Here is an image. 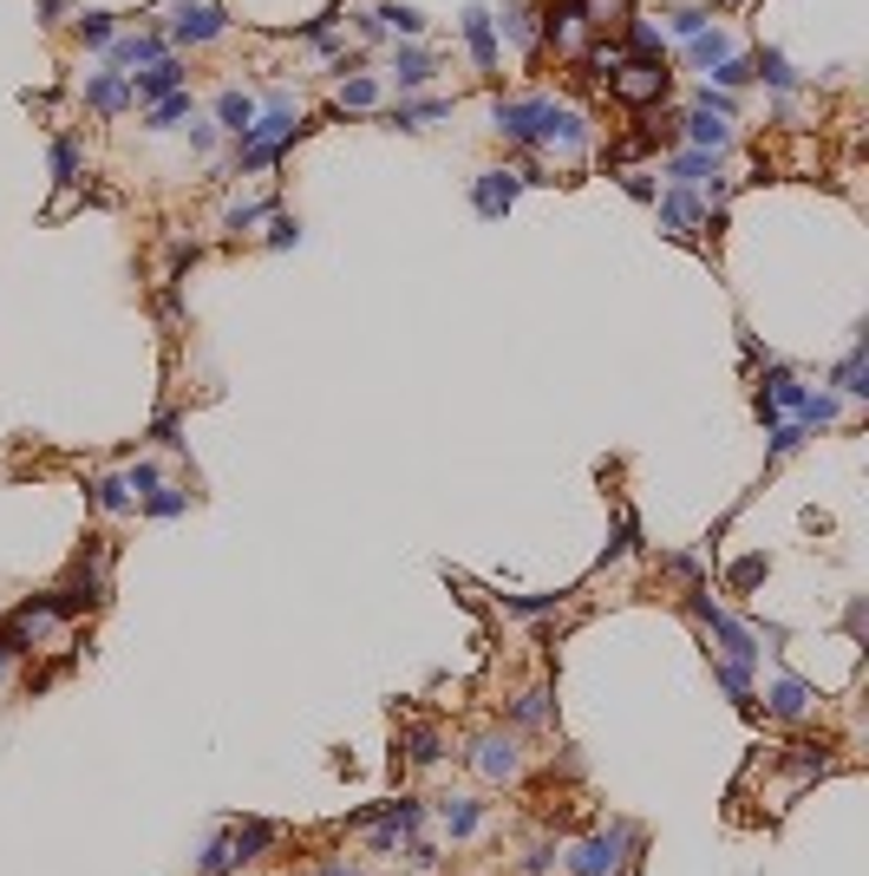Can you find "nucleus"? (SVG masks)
Here are the masks:
<instances>
[{
  "label": "nucleus",
  "instance_id": "f257e3e1",
  "mask_svg": "<svg viewBox=\"0 0 869 876\" xmlns=\"http://www.w3.org/2000/svg\"><path fill=\"white\" fill-rule=\"evenodd\" d=\"M307 131V118H301V105L288 98V92H268V111H255V124L236 137V177H255V170H268L294 137Z\"/></svg>",
  "mask_w": 869,
  "mask_h": 876
},
{
  "label": "nucleus",
  "instance_id": "f03ea898",
  "mask_svg": "<svg viewBox=\"0 0 869 876\" xmlns=\"http://www.w3.org/2000/svg\"><path fill=\"white\" fill-rule=\"evenodd\" d=\"M628 851H641V831H635L628 818H615L602 838H582V844L563 857V871H569V876H621Z\"/></svg>",
  "mask_w": 869,
  "mask_h": 876
},
{
  "label": "nucleus",
  "instance_id": "7ed1b4c3",
  "mask_svg": "<svg viewBox=\"0 0 869 876\" xmlns=\"http://www.w3.org/2000/svg\"><path fill=\"white\" fill-rule=\"evenodd\" d=\"M693 615H700V622H707V635L720 641V661H726V668H746V674L759 668V635H752V622L726 615L713 596H693Z\"/></svg>",
  "mask_w": 869,
  "mask_h": 876
},
{
  "label": "nucleus",
  "instance_id": "20e7f679",
  "mask_svg": "<svg viewBox=\"0 0 869 876\" xmlns=\"http://www.w3.org/2000/svg\"><path fill=\"white\" fill-rule=\"evenodd\" d=\"M530 151H563V157H582L589 151V124L576 105H536V131H530Z\"/></svg>",
  "mask_w": 869,
  "mask_h": 876
},
{
  "label": "nucleus",
  "instance_id": "39448f33",
  "mask_svg": "<svg viewBox=\"0 0 869 876\" xmlns=\"http://www.w3.org/2000/svg\"><path fill=\"white\" fill-rule=\"evenodd\" d=\"M471 772L478 779H491V785H510L517 772H523V746H517V733H478L471 740Z\"/></svg>",
  "mask_w": 869,
  "mask_h": 876
},
{
  "label": "nucleus",
  "instance_id": "423d86ee",
  "mask_svg": "<svg viewBox=\"0 0 869 876\" xmlns=\"http://www.w3.org/2000/svg\"><path fill=\"white\" fill-rule=\"evenodd\" d=\"M222 26H229V13H222L216 0H170V33H164V39H177V46H209Z\"/></svg>",
  "mask_w": 869,
  "mask_h": 876
},
{
  "label": "nucleus",
  "instance_id": "0eeeda50",
  "mask_svg": "<svg viewBox=\"0 0 869 876\" xmlns=\"http://www.w3.org/2000/svg\"><path fill=\"white\" fill-rule=\"evenodd\" d=\"M615 79V92L628 98V105H654V98H667V59H628L621 72H608Z\"/></svg>",
  "mask_w": 869,
  "mask_h": 876
},
{
  "label": "nucleus",
  "instance_id": "6e6552de",
  "mask_svg": "<svg viewBox=\"0 0 869 876\" xmlns=\"http://www.w3.org/2000/svg\"><path fill=\"white\" fill-rule=\"evenodd\" d=\"M765 713L798 727V720H811V713H818V687H811V681H798V674H779V681L765 687Z\"/></svg>",
  "mask_w": 869,
  "mask_h": 876
},
{
  "label": "nucleus",
  "instance_id": "1a4fd4ad",
  "mask_svg": "<svg viewBox=\"0 0 869 876\" xmlns=\"http://www.w3.org/2000/svg\"><path fill=\"white\" fill-rule=\"evenodd\" d=\"M157 59H170V39L164 33H124V39L105 46V65L124 72V79H131V65H157Z\"/></svg>",
  "mask_w": 869,
  "mask_h": 876
},
{
  "label": "nucleus",
  "instance_id": "9d476101",
  "mask_svg": "<svg viewBox=\"0 0 869 876\" xmlns=\"http://www.w3.org/2000/svg\"><path fill=\"white\" fill-rule=\"evenodd\" d=\"M667 177H674V190H713V196H726V177H720V151H680V157H667Z\"/></svg>",
  "mask_w": 869,
  "mask_h": 876
},
{
  "label": "nucleus",
  "instance_id": "9b49d317",
  "mask_svg": "<svg viewBox=\"0 0 869 876\" xmlns=\"http://www.w3.org/2000/svg\"><path fill=\"white\" fill-rule=\"evenodd\" d=\"M517 190H523V170H484L478 183H471V203H478V216H504L510 203H517Z\"/></svg>",
  "mask_w": 869,
  "mask_h": 876
},
{
  "label": "nucleus",
  "instance_id": "f8f14e48",
  "mask_svg": "<svg viewBox=\"0 0 869 876\" xmlns=\"http://www.w3.org/2000/svg\"><path fill=\"white\" fill-rule=\"evenodd\" d=\"M654 209H661V229H667L674 242H693V229H700V196H693V190H661Z\"/></svg>",
  "mask_w": 869,
  "mask_h": 876
},
{
  "label": "nucleus",
  "instance_id": "ddd939ff",
  "mask_svg": "<svg viewBox=\"0 0 869 876\" xmlns=\"http://www.w3.org/2000/svg\"><path fill=\"white\" fill-rule=\"evenodd\" d=\"M85 105H92L98 118H118V111L131 105V79H124V72H111V65H105V72H92V79H85Z\"/></svg>",
  "mask_w": 869,
  "mask_h": 876
},
{
  "label": "nucleus",
  "instance_id": "4468645a",
  "mask_svg": "<svg viewBox=\"0 0 869 876\" xmlns=\"http://www.w3.org/2000/svg\"><path fill=\"white\" fill-rule=\"evenodd\" d=\"M464 46H471L478 72H497V26H491V7H464Z\"/></svg>",
  "mask_w": 869,
  "mask_h": 876
},
{
  "label": "nucleus",
  "instance_id": "2eb2a0df",
  "mask_svg": "<svg viewBox=\"0 0 869 876\" xmlns=\"http://www.w3.org/2000/svg\"><path fill=\"white\" fill-rule=\"evenodd\" d=\"M170 92H183V65H177V59H157V65L131 72V98L157 105V98H170Z\"/></svg>",
  "mask_w": 869,
  "mask_h": 876
},
{
  "label": "nucleus",
  "instance_id": "dca6fc26",
  "mask_svg": "<svg viewBox=\"0 0 869 876\" xmlns=\"http://www.w3.org/2000/svg\"><path fill=\"white\" fill-rule=\"evenodd\" d=\"M536 105H543V98H497V105H491V124H497L510 144H530V131H536Z\"/></svg>",
  "mask_w": 869,
  "mask_h": 876
},
{
  "label": "nucleus",
  "instance_id": "f3484780",
  "mask_svg": "<svg viewBox=\"0 0 869 876\" xmlns=\"http://www.w3.org/2000/svg\"><path fill=\"white\" fill-rule=\"evenodd\" d=\"M869 347H864V327H857V340H850V353L831 367V386L844 393V399H869V360H864Z\"/></svg>",
  "mask_w": 869,
  "mask_h": 876
},
{
  "label": "nucleus",
  "instance_id": "a211bd4d",
  "mask_svg": "<svg viewBox=\"0 0 869 876\" xmlns=\"http://www.w3.org/2000/svg\"><path fill=\"white\" fill-rule=\"evenodd\" d=\"M438 825L451 831V844H464V838L484 831V805L478 799H438Z\"/></svg>",
  "mask_w": 869,
  "mask_h": 876
},
{
  "label": "nucleus",
  "instance_id": "6ab92c4d",
  "mask_svg": "<svg viewBox=\"0 0 869 876\" xmlns=\"http://www.w3.org/2000/svg\"><path fill=\"white\" fill-rule=\"evenodd\" d=\"M733 52H739V46H733V33H726L720 20H713L707 33H693V39H687V59H693L700 72H713V65H720V59H733Z\"/></svg>",
  "mask_w": 869,
  "mask_h": 876
},
{
  "label": "nucleus",
  "instance_id": "aec40b11",
  "mask_svg": "<svg viewBox=\"0 0 869 876\" xmlns=\"http://www.w3.org/2000/svg\"><path fill=\"white\" fill-rule=\"evenodd\" d=\"M255 111H262V105H255L249 92H236V85H229V92H216V131H229V137H242V131L255 124Z\"/></svg>",
  "mask_w": 869,
  "mask_h": 876
},
{
  "label": "nucleus",
  "instance_id": "412c9836",
  "mask_svg": "<svg viewBox=\"0 0 869 876\" xmlns=\"http://www.w3.org/2000/svg\"><path fill=\"white\" fill-rule=\"evenodd\" d=\"M680 124H687V144H693V151H726V144H733V124L713 118V111H700V105H693Z\"/></svg>",
  "mask_w": 869,
  "mask_h": 876
},
{
  "label": "nucleus",
  "instance_id": "4be33fe9",
  "mask_svg": "<svg viewBox=\"0 0 869 876\" xmlns=\"http://www.w3.org/2000/svg\"><path fill=\"white\" fill-rule=\"evenodd\" d=\"M85 491H92V504H98L105 517H124V511H137V497H131V484H124V471H105V478H92Z\"/></svg>",
  "mask_w": 869,
  "mask_h": 876
},
{
  "label": "nucleus",
  "instance_id": "5701e85b",
  "mask_svg": "<svg viewBox=\"0 0 869 876\" xmlns=\"http://www.w3.org/2000/svg\"><path fill=\"white\" fill-rule=\"evenodd\" d=\"M137 511H144L150 524H170V517H183V511H190V491H183V484H157V491H144V497H137Z\"/></svg>",
  "mask_w": 869,
  "mask_h": 876
},
{
  "label": "nucleus",
  "instance_id": "b1692460",
  "mask_svg": "<svg viewBox=\"0 0 869 876\" xmlns=\"http://www.w3.org/2000/svg\"><path fill=\"white\" fill-rule=\"evenodd\" d=\"M275 838H281L275 825H262V818H242V825L229 831V844H236V864H249V857H262V851H268Z\"/></svg>",
  "mask_w": 869,
  "mask_h": 876
},
{
  "label": "nucleus",
  "instance_id": "393cba45",
  "mask_svg": "<svg viewBox=\"0 0 869 876\" xmlns=\"http://www.w3.org/2000/svg\"><path fill=\"white\" fill-rule=\"evenodd\" d=\"M582 13H589V0H563V7H550L543 33H550L556 46H576V33H582Z\"/></svg>",
  "mask_w": 869,
  "mask_h": 876
},
{
  "label": "nucleus",
  "instance_id": "a878e982",
  "mask_svg": "<svg viewBox=\"0 0 869 876\" xmlns=\"http://www.w3.org/2000/svg\"><path fill=\"white\" fill-rule=\"evenodd\" d=\"M752 79H765L772 92H798V65H792L779 46H765V52H759V72H752Z\"/></svg>",
  "mask_w": 869,
  "mask_h": 876
},
{
  "label": "nucleus",
  "instance_id": "bb28decb",
  "mask_svg": "<svg viewBox=\"0 0 869 876\" xmlns=\"http://www.w3.org/2000/svg\"><path fill=\"white\" fill-rule=\"evenodd\" d=\"M451 105L445 98H412V105H393V131H425L432 118H445Z\"/></svg>",
  "mask_w": 869,
  "mask_h": 876
},
{
  "label": "nucleus",
  "instance_id": "cd10ccee",
  "mask_svg": "<svg viewBox=\"0 0 869 876\" xmlns=\"http://www.w3.org/2000/svg\"><path fill=\"white\" fill-rule=\"evenodd\" d=\"M373 20H379L386 33H406V39H419V33H425V13H419V7H399V0L373 7Z\"/></svg>",
  "mask_w": 869,
  "mask_h": 876
},
{
  "label": "nucleus",
  "instance_id": "c85d7f7f",
  "mask_svg": "<svg viewBox=\"0 0 869 876\" xmlns=\"http://www.w3.org/2000/svg\"><path fill=\"white\" fill-rule=\"evenodd\" d=\"M491 26H497L510 46H530V39H536V13H530V7H504V13H491Z\"/></svg>",
  "mask_w": 869,
  "mask_h": 876
},
{
  "label": "nucleus",
  "instance_id": "c756f323",
  "mask_svg": "<svg viewBox=\"0 0 869 876\" xmlns=\"http://www.w3.org/2000/svg\"><path fill=\"white\" fill-rule=\"evenodd\" d=\"M393 72H399V92H419V85L432 79V52H419V46H399Z\"/></svg>",
  "mask_w": 869,
  "mask_h": 876
},
{
  "label": "nucleus",
  "instance_id": "7c9ffc66",
  "mask_svg": "<svg viewBox=\"0 0 869 876\" xmlns=\"http://www.w3.org/2000/svg\"><path fill=\"white\" fill-rule=\"evenodd\" d=\"M373 105H379V79H373V72L340 79V111H373Z\"/></svg>",
  "mask_w": 869,
  "mask_h": 876
},
{
  "label": "nucleus",
  "instance_id": "2f4dec72",
  "mask_svg": "<svg viewBox=\"0 0 869 876\" xmlns=\"http://www.w3.org/2000/svg\"><path fill=\"white\" fill-rule=\"evenodd\" d=\"M406 759H412V766H438V759H445V733H438V727H412V733H406Z\"/></svg>",
  "mask_w": 869,
  "mask_h": 876
},
{
  "label": "nucleus",
  "instance_id": "473e14b6",
  "mask_svg": "<svg viewBox=\"0 0 869 876\" xmlns=\"http://www.w3.org/2000/svg\"><path fill=\"white\" fill-rule=\"evenodd\" d=\"M196 105H190V92H170V98H157V105H144V124L150 131H170L177 118H190Z\"/></svg>",
  "mask_w": 869,
  "mask_h": 876
},
{
  "label": "nucleus",
  "instance_id": "72a5a7b5",
  "mask_svg": "<svg viewBox=\"0 0 869 876\" xmlns=\"http://www.w3.org/2000/svg\"><path fill=\"white\" fill-rule=\"evenodd\" d=\"M550 720V687H530V694H517V707H510V727H543Z\"/></svg>",
  "mask_w": 869,
  "mask_h": 876
},
{
  "label": "nucleus",
  "instance_id": "f704fd0d",
  "mask_svg": "<svg viewBox=\"0 0 869 876\" xmlns=\"http://www.w3.org/2000/svg\"><path fill=\"white\" fill-rule=\"evenodd\" d=\"M79 39H85V46H98V52H105V46H111V39H118V20H111V13H98V7H92V13H79Z\"/></svg>",
  "mask_w": 869,
  "mask_h": 876
},
{
  "label": "nucleus",
  "instance_id": "c9c22d12",
  "mask_svg": "<svg viewBox=\"0 0 869 876\" xmlns=\"http://www.w3.org/2000/svg\"><path fill=\"white\" fill-rule=\"evenodd\" d=\"M713 681L733 694V707H752V700H759V694H752V674H746V668H726V661H713Z\"/></svg>",
  "mask_w": 869,
  "mask_h": 876
},
{
  "label": "nucleus",
  "instance_id": "e433bc0d",
  "mask_svg": "<svg viewBox=\"0 0 869 876\" xmlns=\"http://www.w3.org/2000/svg\"><path fill=\"white\" fill-rule=\"evenodd\" d=\"M203 876H229L236 871V844H229V831H216L209 838V851H203V864H196Z\"/></svg>",
  "mask_w": 869,
  "mask_h": 876
},
{
  "label": "nucleus",
  "instance_id": "4c0bfd02",
  "mask_svg": "<svg viewBox=\"0 0 869 876\" xmlns=\"http://www.w3.org/2000/svg\"><path fill=\"white\" fill-rule=\"evenodd\" d=\"M667 26H674L680 39H693V33L713 26V7H667Z\"/></svg>",
  "mask_w": 869,
  "mask_h": 876
},
{
  "label": "nucleus",
  "instance_id": "58836bf2",
  "mask_svg": "<svg viewBox=\"0 0 869 876\" xmlns=\"http://www.w3.org/2000/svg\"><path fill=\"white\" fill-rule=\"evenodd\" d=\"M805 425L798 419H772V458H792V452H805Z\"/></svg>",
  "mask_w": 869,
  "mask_h": 876
},
{
  "label": "nucleus",
  "instance_id": "ea45409f",
  "mask_svg": "<svg viewBox=\"0 0 869 876\" xmlns=\"http://www.w3.org/2000/svg\"><path fill=\"white\" fill-rule=\"evenodd\" d=\"M628 46H635L641 59H661V26H654V20H628Z\"/></svg>",
  "mask_w": 869,
  "mask_h": 876
},
{
  "label": "nucleus",
  "instance_id": "a19ab883",
  "mask_svg": "<svg viewBox=\"0 0 869 876\" xmlns=\"http://www.w3.org/2000/svg\"><path fill=\"white\" fill-rule=\"evenodd\" d=\"M46 157H52V177H59V183H72V177H79V144H72V137H52V151H46Z\"/></svg>",
  "mask_w": 869,
  "mask_h": 876
},
{
  "label": "nucleus",
  "instance_id": "79ce46f5",
  "mask_svg": "<svg viewBox=\"0 0 869 876\" xmlns=\"http://www.w3.org/2000/svg\"><path fill=\"white\" fill-rule=\"evenodd\" d=\"M746 79H752V65H746V59H739V52H733V59H720V65H713V92H733V85H746Z\"/></svg>",
  "mask_w": 869,
  "mask_h": 876
},
{
  "label": "nucleus",
  "instance_id": "37998d69",
  "mask_svg": "<svg viewBox=\"0 0 869 876\" xmlns=\"http://www.w3.org/2000/svg\"><path fill=\"white\" fill-rule=\"evenodd\" d=\"M294 242H301V223L281 216V209H268V249H294Z\"/></svg>",
  "mask_w": 869,
  "mask_h": 876
},
{
  "label": "nucleus",
  "instance_id": "c03bdc74",
  "mask_svg": "<svg viewBox=\"0 0 869 876\" xmlns=\"http://www.w3.org/2000/svg\"><path fill=\"white\" fill-rule=\"evenodd\" d=\"M556 864H563V851H556V844H536V851H523V864H517V871H523V876H550Z\"/></svg>",
  "mask_w": 869,
  "mask_h": 876
},
{
  "label": "nucleus",
  "instance_id": "a18cd8bd",
  "mask_svg": "<svg viewBox=\"0 0 869 876\" xmlns=\"http://www.w3.org/2000/svg\"><path fill=\"white\" fill-rule=\"evenodd\" d=\"M621 190H628L635 203H654V196H661V183H654L648 170H621Z\"/></svg>",
  "mask_w": 869,
  "mask_h": 876
},
{
  "label": "nucleus",
  "instance_id": "49530a36",
  "mask_svg": "<svg viewBox=\"0 0 869 876\" xmlns=\"http://www.w3.org/2000/svg\"><path fill=\"white\" fill-rule=\"evenodd\" d=\"M765 569H772L765 556H746V563H733V589H759V583H765Z\"/></svg>",
  "mask_w": 869,
  "mask_h": 876
},
{
  "label": "nucleus",
  "instance_id": "de8ad7c7",
  "mask_svg": "<svg viewBox=\"0 0 869 876\" xmlns=\"http://www.w3.org/2000/svg\"><path fill=\"white\" fill-rule=\"evenodd\" d=\"M268 209H275V203H236V209H229V229L242 236V229H255V223H262Z\"/></svg>",
  "mask_w": 869,
  "mask_h": 876
},
{
  "label": "nucleus",
  "instance_id": "09e8293b",
  "mask_svg": "<svg viewBox=\"0 0 869 876\" xmlns=\"http://www.w3.org/2000/svg\"><path fill=\"white\" fill-rule=\"evenodd\" d=\"M124 484H131V497H144V491H157L164 478H157V465H131V471H124Z\"/></svg>",
  "mask_w": 869,
  "mask_h": 876
},
{
  "label": "nucleus",
  "instance_id": "8fccbe9b",
  "mask_svg": "<svg viewBox=\"0 0 869 876\" xmlns=\"http://www.w3.org/2000/svg\"><path fill=\"white\" fill-rule=\"evenodd\" d=\"M190 151L209 157V151H216V124H196V118H190Z\"/></svg>",
  "mask_w": 869,
  "mask_h": 876
},
{
  "label": "nucleus",
  "instance_id": "3c124183",
  "mask_svg": "<svg viewBox=\"0 0 869 876\" xmlns=\"http://www.w3.org/2000/svg\"><path fill=\"white\" fill-rule=\"evenodd\" d=\"M406 857H412V871H419V876H432V864H438V851H432V844H406Z\"/></svg>",
  "mask_w": 869,
  "mask_h": 876
},
{
  "label": "nucleus",
  "instance_id": "603ef678",
  "mask_svg": "<svg viewBox=\"0 0 869 876\" xmlns=\"http://www.w3.org/2000/svg\"><path fill=\"white\" fill-rule=\"evenodd\" d=\"M157 445H170V452H183V439H177V419H157Z\"/></svg>",
  "mask_w": 869,
  "mask_h": 876
},
{
  "label": "nucleus",
  "instance_id": "864d4df0",
  "mask_svg": "<svg viewBox=\"0 0 869 876\" xmlns=\"http://www.w3.org/2000/svg\"><path fill=\"white\" fill-rule=\"evenodd\" d=\"M314 876H360V871H353V864H321Z\"/></svg>",
  "mask_w": 869,
  "mask_h": 876
},
{
  "label": "nucleus",
  "instance_id": "5fc2aeb1",
  "mask_svg": "<svg viewBox=\"0 0 869 876\" xmlns=\"http://www.w3.org/2000/svg\"><path fill=\"white\" fill-rule=\"evenodd\" d=\"M39 13H46V20H59V13H65V0H39Z\"/></svg>",
  "mask_w": 869,
  "mask_h": 876
}]
</instances>
